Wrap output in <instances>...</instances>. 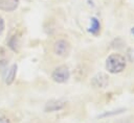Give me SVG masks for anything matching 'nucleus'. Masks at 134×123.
<instances>
[{
    "instance_id": "f257e3e1",
    "label": "nucleus",
    "mask_w": 134,
    "mask_h": 123,
    "mask_svg": "<svg viewBox=\"0 0 134 123\" xmlns=\"http://www.w3.org/2000/svg\"><path fill=\"white\" fill-rule=\"evenodd\" d=\"M125 68H126V58L118 53L110 54L106 59V69L108 70L109 73L117 74L122 72Z\"/></svg>"
},
{
    "instance_id": "f03ea898",
    "label": "nucleus",
    "mask_w": 134,
    "mask_h": 123,
    "mask_svg": "<svg viewBox=\"0 0 134 123\" xmlns=\"http://www.w3.org/2000/svg\"><path fill=\"white\" fill-rule=\"evenodd\" d=\"M53 53L60 57H66L69 55L71 51V45L70 43L65 39H59L54 42L52 47Z\"/></svg>"
},
{
    "instance_id": "7ed1b4c3",
    "label": "nucleus",
    "mask_w": 134,
    "mask_h": 123,
    "mask_svg": "<svg viewBox=\"0 0 134 123\" xmlns=\"http://www.w3.org/2000/svg\"><path fill=\"white\" fill-rule=\"evenodd\" d=\"M69 77H70V72L66 66L57 67L51 73L52 80L58 83H65L69 79Z\"/></svg>"
},
{
    "instance_id": "20e7f679",
    "label": "nucleus",
    "mask_w": 134,
    "mask_h": 123,
    "mask_svg": "<svg viewBox=\"0 0 134 123\" xmlns=\"http://www.w3.org/2000/svg\"><path fill=\"white\" fill-rule=\"evenodd\" d=\"M20 0H0V10L5 13L15 11L19 6Z\"/></svg>"
},
{
    "instance_id": "39448f33",
    "label": "nucleus",
    "mask_w": 134,
    "mask_h": 123,
    "mask_svg": "<svg viewBox=\"0 0 134 123\" xmlns=\"http://www.w3.org/2000/svg\"><path fill=\"white\" fill-rule=\"evenodd\" d=\"M93 85L96 87V88H105L107 87V84L109 83V77L106 75V74H97L94 78H93V81H92Z\"/></svg>"
},
{
    "instance_id": "423d86ee",
    "label": "nucleus",
    "mask_w": 134,
    "mask_h": 123,
    "mask_svg": "<svg viewBox=\"0 0 134 123\" xmlns=\"http://www.w3.org/2000/svg\"><path fill=\"white\" fill-rule=\"evenodd\" d=\"M16 72H17V66L16 65H13L9 68V70H8V72L6 74V77H5L6 84H12L13 83V81H14V79L16 77Z\"/></svg>"
},
{
    "instance_id": "0eeeda50",
    "label": "nucleus",
    "mask_w": 134,
    "mask_h": 123,
    "mask_svg": "<svg viewBox=\"0 0 134 123\" xmlns=\"http://www.w3.org/2000/svg\"><path fill=\"white\" fill-rule=\"evenodd\" d=\"M63 106H64V102H63V101L54 100V101H50V102H48V103H47L46 109H49L50 112H53V110L61 109Z\"/></svg>"
},
{
    "instance_id": "6e6552de",
    "label": "nucleus",
    "mask_w": 134,
    "mask_h": 123,
    "mask_svg": "<svg viewBox=\"0 0 134 123\" xmlns=\"http://www.w3.org/2000/svg\"><path fill=\"white\" fill-rule=\"evenodd\" d=\"M100 29V24L98 22V20L96 18H92L91 21H90V31L92 33H97Z\"/></svg>"
},
{
    "instance_id": "1a4fd4ad",
    "label": "nucleus",
    "mask_w": 134,
    "mask_h": 123,
    "mask_svg": "<svg viewBox=\"0 0 134 123\" xmlns=\"http://www.w3.org/2000/svg\"><path fill=\"white\" fill-rule=\"evenodd\" d=\"M4 29H5V22H4L3 18L0 16V35L3 33Z\"/></svg>"
},
{
    "instance_id": "9d476101",
    "label": "nucleus",
    "mask_w": 134,
    "mask_h": 123,
    "mask_svg": "<svg viewBox=\"0 0 134 123\" xmlns=\"http://www.w3.org/2000/svg\"><path fill=\"white\" fill-rule=\"evenodd\" d=\"M0 123H10V121L5 117H0Z\"/></svg>"
},
{
    "instance_id": "9b49d317",
    "label": "nucleus",
    "mask_w": 134,
    "mask_h": 123,
    "mask_svg": "<svg viewBox=\"0 0 134 123\" xmlns=\"http://www.w3.org/2000/svg\"><path fill=\"white\" fill-rule=\"evenodd\" d=\"M131 33H132V34H133V36H134V26L131 28Z\"/></svg>"
}]
</instances>
